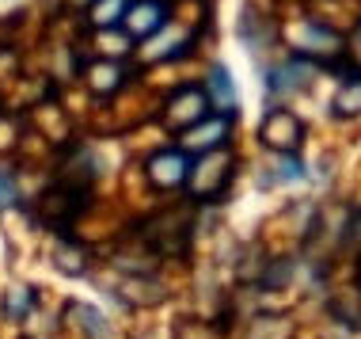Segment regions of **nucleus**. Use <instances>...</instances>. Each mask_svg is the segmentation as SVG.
<instances>
[{"label": "nucleus", "instance_id": "f257e3e1", "mask_svg": "<svg viewBox=\"0 0 361 339\" xmlns=\"http://www.w3.org/2000/svg\"><path fill=\"white\" fill-rule=\"evenodd\" d=\"M190 176V164L183 153H156L149 160V179L156 187H179V183H187Z\"/></svg>", "mask_w": 361, "mask_h": 339}, {"label": "nucleus", "instance_id": "f03ea898", "mask_svg": "<svg viewBox=\"0 0 361 339\" xmlns=\"http://www.w3.org/2000/svg\"><path fill=\"white\" fill-rule=\"evenodd\" d=\"M224 138H228V119H202V122H194L187 133H183V149L187 153H206L213 149V145H221Z\"/></svg>", "mask_w": 361, "mask_h": 339}, {"label": "nucleus", "instance_id": "7ed1b4c3", "mask_svg": "<svg viewBox=\"0 0 361 339\" xmlns=\"http://www.w3.org/2000/svg\"><path fill=\"white\" fill-rule=\"evenodd\" d=\"M262 141L267 145H274V149H297V141H300V122L293 119L289 111H274L267 122H262Z\"/></svg>", "mask_w": 361, "mask_h": 339}, {"label": "nucleus", "instance_id": "20e7f679", "mask_svg": "<svg viewBox=\"0 0 361 339\" xmlns=\"http://www.w3.org/2000/svg\"><path fill=\"white\" fill-rule=\"evenodd\" d=\"M160 23H164L160 0H137V4H130V12H126V31L133 38H149Z\"/></svg>", "mask_w": 361, "mask_h": 339}, {"label": "nucleus", "instance_id": "39448f33", "mask_svg": "<svg viewBox=\"0 0 361 339\" xmlns=\"http://www.w3.org/2000/svg\"><path fill=\"white\" fill-rule=\"evenodd\" d=\"M206 111H209L206 95H202L198 88H190V92H183V95H175V100H171L168 122H175V126H194V122L206 119Z\"/></svg>", "mask_w": 361, "mask_h": 339}, {"label": "nucleus", "instance_id": "423d86ee", "mask_svg": "<svg viewBox=\"0 0 361 339\" xmlns=\"http://www.w3.org/2000/svg\"><path fill=\"white\" fill-rule=\"evenodd\" d=\"M228 168H232L228 153H221V157H206V160L198 164V172H206V176H221V179H228ZM187 183H190V191H194L198 198L213 195V187H206V183H202V176H187Z\"/></svg>", "mask_w": 361, "mask_h": 339}, {"label": "nucleus", "instance_id": "0eeeda50", "mask_svg": "<svg viewBox=\"0 0 361 339\" xmlns=\"http://www.w3.org/2000/svg\"><path fill=\"white\" fill-rule=\"evenodd\" d=\"M209 95H213V103H217V111H224V114L236 107V88H232L228 69H224V65H217L213 76H209Z\"/></svg>", "mask_w": 361, "mask_h": 339}, {"label": "nucleus", "instance_id": "6e6552de", "mask_svg": "<svg viewBox=\"0 0 361 339\" xmlns=\"http://www.w3.org/2000/svg\"><path fill=\"white\" fill-rule=\"evenodd\" d=\"M130 12V0H95L92 4V23L95 27H114Z\"/></svg>", "mask_w": 361, "mask_h": 339}, {"label": "nucleus", "instance_id": "1a4fd4ad", "mask_svg": "<svg viewBox=\"0 0 361 339\" xmlns=\"http://www.w3.org/2000/svg\"><path fill=\"white\" fill-rule=\"evenodd\" d=\"M335 111L338 114H357L361 111V84L357 81H350L346 88L335 95Z\"/></svg>", "mask_w": 361, "mask_h": 339}, {"label": "nucleus", "instance_id": "9d476101", "mask_svg": "<svg viewBox=\"0 0 361 339\" xmlns=\"http://www.w3.org/2000/svg\"><path fill=\"white\" fill-rule=\"evenodd\" d=\"M87 76H92V88L95 92H114V88H118V81H122V73L114 69V65H99V69H92Z\"/></svg>", "mask_w": 361, "mask_h": 339}, {"label": "nucleus", "instance_id": "9b49d317", "mask_svg": "<svg viewBox=\"0 0 361 339\" xmlns=\"http://www.w3.org/2000/svg\"><path fill=\"white\" fill-rule=\"evenodd\" d=\"M76 313H80L84 321H87V324H84V332H87V335H95V339H111V328L103 324V316L95 313V309H87V305H80V309H76Z\"/></svg>", "mask_w": 361, "mask_h": 339}, {"label": "nucleus", "instance_id": "f8f14e48", "mask_svg": "<svg viewBox=\"0 0 361 339\" xmlns=\"http://www.w3.org/2000/svg\"><path fill=\"white\" fill-rule=\"evenodd\" d=\"M12 202H16V183L0 172V206H12Z\"/></svg>", "mask_w": 361, "mask_h": 339}, {"label": "nucleus", "instance_id": "ddd939ff", "mask_svg": "<svg viewBox=\"0 0 361 339\" xmlns=\"http://www.w3.org/2000/svg\"><path fill=\"white\" fill-rule=\"evenodd\" d=\"M354 57L361 61V31H357V38H354Z\"/></svg>", "mask_w": 361, "mask_h": 339}]
</instances>
